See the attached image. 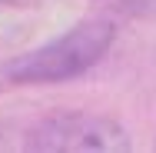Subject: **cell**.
<instances>
[{"instance_id":"cell-1","label":"cell","mask_w":156,"mask_h":153,"mask_svg":"<svg viewBox=\"0 0 156 153\" xmlns=\"http://www.w3.org/2000/svg\"><path fill=\"white\" fill-rule=\"evenodd\" d=\"M113 37H116V30H113L110 20H83L73 30H66L63 37L50 40L47 47L13 60L7 67V77L20 87L60 83L70 77H80L106 57Z\"/></svg>"},{"instance_id":"cell-2","label":"cell","mask_w":156,"mask_h":153,"mask_svg":"<svg viewBox=\"0 0 156 153\" xmlns=\"http://www.w3.org/2000/svg\"><path fill=\"white\" fill-rule=\"evenodd\" d=\"M27 150L43 153H123L129 137L120 123L96 113H53L27 133Z\"/></svg>"},{"instance_id":"cell-3","label":"cell","mask_w":156,"mask_h":153,"mask_svg":"<svg viewBox=\"0 0 156 153\" xmlns=\"http://www.w3.org/2000/svg\"><path fill=\"white\" fill-rule=\"evenodd\" d=\"M129 17H140V20H156V0H120Z\"/></svg>"}]
</instances>
